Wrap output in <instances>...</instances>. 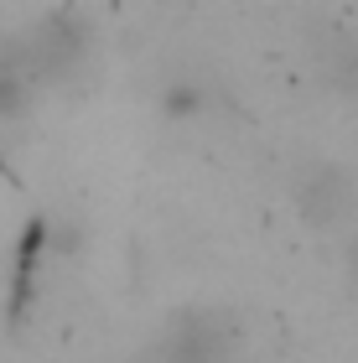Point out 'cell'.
<instances>
[{"label":"cell","mask_w":358,"mask_h":363,"mask_svg":"<svg viewBox=\"0 0 358 363\" xmlns=\"http://www.w3.org/2000/svg\"><path fill=\"white\" fill-rule=\"evenodd\" d=\"M203 104H208V94H203V89H192L187 78H182V84H172L167 94H161V109H167L172 120H192V114H198Z\"/></svg>","instance_id":"obj_6"},{"label":"cell","mask_w":358,"mask_h":363,"mask_svg":"<svg viewBox=\"0 0 358 363\" xmlns=\"http://www.w3.org/2000/svg\"><path fill=\"white\" fill-rule=\"evenodd\" d=\"M291 197H296V213L312 228H343L358 213V182L337 161H306L291 177Z\"/></svg>","instance_id":"obj_3"},{"label":"cell","mask_w":358,"mask_h":363,"mask_svg":"<svg viewBox=\"0 0 358 363\" xmlns=\"http://www.w3.org/2000/svg\"><path fill=\"white\" fill-rule=\"evenodd\" d=\"M37 89L42 84H37V73H31V62H26L21 31H6V37H0V120L21 114Z\"/></svg>","instance_id":"obj_4"},{"label":"cell","mask_w":358,"mask_h":363,"mask_svg":"<svg viewBox=\"0 0 358 363\" xmlns=\"http://www.w3.org/2000/svg\"><path fill=\"white\" fill-rule=\"evenodd\" d=\"M16 31H21V47H26V62L37 73V84H57V78L78 73L89 57V42H94L89 16H78L73 6H57Z\"/></svg>","instance_id":"obj_1"},{"label":"cell","mask_w":358,"mask_h":363,"mask_svg":"<svg viewBox=\"0 0 358 363\" xmlns=\"http://www.w3.org/2000/svg\"><path fill=\"white\" fill-rule=\"evenodd\" d=\"M234 353V317L223 306H187L156 337V363H229Z\"/></svg>","instance_id":"obj_2"},{"label":"cell","mask_w":358,"mask_h":363,"mask_svg":"<svg viewBox=\"0 0 358 363\" xmlns=\"http://www.w3.org/2000/svg\"><path fill=\"white\" fill-rule=\"evenodd\" d=\"M47 259V218H31L16 239V275H11V317L21 322V311L37 291V265Z\"/></svg>","instance_id":"obj_5"}]
</instances>
